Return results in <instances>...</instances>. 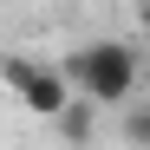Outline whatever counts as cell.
Masks as SVG:
<instances>
[{"label": "cell", "instance_id": "cell-3", "mask_svg": "<svg viewBox=\"0 0 150 150\" xmlns=\"http://www.w3.org/2000/svg\"><path fill=\"white\" fill-rule=\"evenodd\" d=\"M52 131H59V144L85 150V144L98 137V105H91V98H72V105L59 111V124H52Z\"/></svg>", "mask_w": 150, "mask_h": 150}, {"label": "cell", "instance_id": "cell-5", "mask_svg": "<svg viewBox=\"0 0 150 150\" xmlns=\"http://www.w3.org/2000/svg\"><path fill=\"white\" fill-rule=\"evenodd\" d=\"M0 79H7V85L20 91V85H26V79H33V59H0Z\"/></svg>", "mask_w": 150, "mask_h": 150}, {"label": "cell", "instance_id": "cell-4", "mask_svg": "<svg viewBox=\"0 0 150 150\" xmlns=\"http://www.w3.org/2000/svg\"><path fill=\"white\" fill-rule=\"evenodd\" d=\"M117 137L131 144V150H150V105H124V117H117Z\"/></svg>", "mask_w": 150, "mask_h": 150}, {"label": "cell", "instance_id": "cell-2", "mask_svg": "<svg viewBox=\"0 0 150 150\" xmlns=\"http://www.w3.org/2000/svg\"><path fill=\"white\" fill-rule=\"evenodd\" d=\"M72 98H79V91L65 85V72H59V65H33V79L20 85V105H26L33 117H46V124H59V111L72 105Z\"/></svg>", "mask_w": 150, "mask_h": 150}, {"label": "cell", "instance_id": "cell-6", "mask_svg": "<svg viewBox=\"0 0 150 150\" xmlns=\"http://www.w3.org/2000/svg\"><path fill=\"white\" fill-rule=\"evenodd\" d=\"M137 26H144V33H150V0H144V7H137Z\"/></svg>", "mask_w": 150, "mask_h": 150}, {"label": "cell", "instance_id": "cell-1", "mask_svg": "<svg viewBox=\"0 0 150 150\" xmlns=\"http://www.w3.org/2000/svg\"><path fill=\"white\" fill-rule=\"evenodd\" d=\"M65 72V85L91 98V105H131V91H137V52L124 39H91V46H72V52L59 59Z\"/></svg>", "mask_w": 150, "mask_h": 150}]
</instances>
